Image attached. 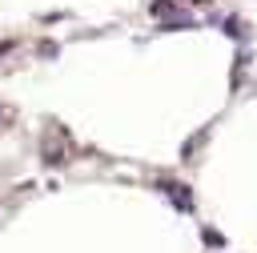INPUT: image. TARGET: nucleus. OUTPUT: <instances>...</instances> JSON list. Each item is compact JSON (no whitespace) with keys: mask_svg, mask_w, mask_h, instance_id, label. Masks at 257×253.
Returning <instances> with one entry per match:
<instances>
[{"mask_svg":"<svg viewBox=\"0 0 257 253\" xmlns=\"http://www.w3.org/2000/svg\"><path fill=\"white\" fill-rule=\"evenodd\" d=\"M157 189L177 205V213H193L197 209V201H193V189L185 185V181H173V177H157Z\"/></svg>","mask_w":257,"mask_h":253,"instance_id":"nucleus-1","label":"nucleus"},{"mask_svg":"<svg viewBox=\"0 0 257 253\" xmlns=\"http://www.w3.org/2000/svg\"><path fill=\"white\" fill-rule=\"evenodd\" d=\"M64 137H68L64 129H56L52 137H44V145H40L44 165H52V169H56V165H64V161H68V141H64Z\"/></svg>","mask_w":257,"mask_h":253,"instance_id":"nucleus-2","label":"nucleus"},{"mask_svg":"<svg viewBox=\"0 0 257 253\" xmlns=\"http://www.w3.org/2000/svg\"><path fill=\"white\" fill-rule=\"evenodd\" d=\"M201 241H205L209 249H225V237H221L217 229H205V233H201Z\"/></svg>","mask_w":257,"mask_h":253,"instance_id":"nucleus-3","label":"nucleus"},{"mask_svg":"<svg viewBox=\"0 0 257 253\" xmlns=\"http://www.w3.org/2000/svg\"><path fill=\"white\" fill-rule=\"evenodd\" d=\"M221 28H225L229 36H237V40H241V20H237V16H225V20H221Z\"/></svg>","mask_w":257,"mask_h":253,"instance_id":"nucleus-4","label":"nucleus"},{"mask_svg":"<svg viewBox=\"0 0 257 253\" xmlns=\"http://www.w3.org/2000/svg\"><path fill=\"white\" fill-rule=\"evenodd\" d=\"M8 120H12V112H8V108H0V129H8Z\"/></svg>","mask_w":257,"mask_h":253,"instance_id":"nucleus-5","label":"nucleus"}]
</instances>
